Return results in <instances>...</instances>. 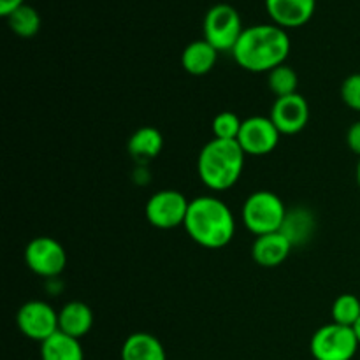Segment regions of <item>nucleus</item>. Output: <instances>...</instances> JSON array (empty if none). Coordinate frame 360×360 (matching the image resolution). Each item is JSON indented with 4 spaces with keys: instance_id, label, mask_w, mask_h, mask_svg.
<instances>
[{
    "instance_id": "nucleus-8",
    "label": "nucleus",
    "mask_w": 360,
    "mask_h": 360,
    "mask_svg": "<svg viewBox=\"0 0 360 360\" xmlns=\"http://www.w3.org/2000/svg\"><path fill=\"white\" fill-rule=\"evenodd\" d=\"M25 264L37 276L55 278L65 269L67 253L56 239L39 236L25 248Z\"/></svg>"
},
{
    "instance_id": "nucleus-26",
    "label": "nucleus",
    "mask_w": 360,
    "mask_h": 360,
    "mask_svg": "<svg viewBox=\"0 0 360 360\" xmlns=\"http://www.w3.org/2000/svg\"><path fill=\"white\" fill-rule=\"evenodd\" d=\"M352 329H354L355 336H357V341H359V345H360V319L357 320V322H355V326L352 327Z\"/></svg>"
},
{
    "instance_id": "nucleus-13",
    "label": "nucleus",
    "mask_w": 360,
    "mask_h": 360,
    "mask_svg": "<svg viewBox=\"0 0 360 360\" xmlns=\"http://www.w3.org/2000/svg\"><path fill=\"white\" fill-rule=\"evenodd\" d=\"M266 7L278 27L295 28L311 20L316 0H266Z\"/></svg>"
},
{
    "instance_id": "nucleus-21",
    "label": "nucleus",
    "mask_w": 360,
    "mask_h": 360,
    "mask_svg": "<svg viewBox=\"0 0 360 360\" xmlns=\"http://www.w3.org/2000/svg\"><path fill=\"white\" fill-rule=\"evenodd\" d=\"M333 322L340 326L354 327L355 322L360 319V299L354 294H343L334 301L333 309Z\"/></svg>"
},
{
    "instance_id": "nucleus-10",
    "label": "nucleus",
    "mask_w": 360,
    "mask_h": 360,
    "mask_svg": "<svg viewBox=\"0 0 360 360\" xmlns=\"http://www.w3.org/2000/svg\"><path fill=\"white\" fill-rule=\"evenodd\" d=\"M280 137V130L276 129L269 116H252V118L243 120L238 143L246 155L266 157L276 150Z\"/></svg>"
},
{
    "instance_id": "nucleus-18",
    "label": "nucleus",
    "mask_w": 360,
    "mask_h": 360,
    "mask_svg": "<svg viewBox=\"0 0 360 360\" xmlns=\"http://www.w3.org/2000/svg\"><path fill=\"white\" fill-rule=\"evenodd\" d=\"M127 148H129V153L137 160H151L160 155L164 148V137L160 130L155 127H141L130 136Z\"/></svg>"
},
{
    "instance_id": "nucleus-22",
    "label": "nucleus",
    "mask_w": 360,
    "mask_h": 360,
    "mask_svg": "<svg viewBox=\"0 0 360 360\" xmlns=\"http://www.w3.org/2000/svg\"><path fill=\"white\" fill-rule=\"evenodd\" d=\"M243 120L232 111H221L213 118L211 129H213L214 139L221 141H238L241 132Z\"/></svg>"
},
{
    "instance_id": "nucleus-6",
    "label": "nucleus",
    "mask_w": 360,
    "mask_h": 360,
    "mask_svg": "<svg viewBox=\"0 0 360 360\" xmlns=\"http://www.w3.org/2000/svg\"><path fill=\"white\" fill-rule=\"evenodd\" d=\"M359 347L354 329L334 322L320 327L309 341V350L315 360H352Z\"/></svg>"
},
{
    "instance_id": "nucleus-5",
    "label": "nucleus",
    "mask_w": 360,
    "mask_h": 360,
    "mask_svg": "<svg viewBox=\"0 0 360 360\" xmlns=\"http://www.w3.org/2000/svg\"><path fill=\"white\" fill-rule=\"evenodd\" d=\"M204 39L218 51H231L243 34L241 14L231 4H214L204 16Z\"/></svg>"
},
{
    "instance_id": "nucleus-4",
    "label": "nucleus",
    "mask_w": 360,
    "mask_h": 360,
    "mask_svg": "<svg viewBox=\"0 0 360 360\" xmlns=\"http://www.w3.org/2000/svg\"><path fill=\"white\" fill-rule=\"evenodd\" d=\"M287 207L280 195L269 190H259L243 204V224L252 234L264 236L280 232L287 220Z\"/></svg>"
},
{
    "instance_id": "nucleus-1",
    "label": "nucleus",
    "mask_w": 360,
    "mask_h": 360,
    "mask_svg": "<svg viewBox=\"0 0 360 360\" xmlns=\"http://www.w3.org/2000/svg\"><path fill=\"white\" fill-rule=\"evenodd\" d=\"M290 53V37L276 23L253 25L243 30L232 49L236 63L248 72H271L283 65Z\"/></svg>"
},
{
    "instance_id": "nucleus-9",
    "label": "nucleus",
    "mask_w": 360,
    "mask_h": 360,
    "mask_svg": "<svg viewBox=\"0 0 360 360\" xmlns=\"http://www.w3.org/2000/svg\"><path fill=\"white\" fill-rule=\"evenodd\" d=\"M16 323L25 338L44 343L58 333V313L44 301H28L18 309Z\"/></svg>"
},
{
    "instance_id": "nucleus-3",
    "label": "nucleus",
    "mask_w": 360,
    "mask_h": 360,
    "mask_svg": "<svg viewBox=\"0 0 360 360\" xmlns=\"http://www.w3.org/2000/svg\"><path fill=\"white\" fill-rule=\"evenodd\" d=\"M246 153L238 141L211 139L197 157V174L213 192H225L239 181Z\"/></svg>"
},
{
    "instance_id": "nucleus-17",
    "label": "nucleus",
    "mask_w": 360,
    "mask_h": 360,
    "mask_svg": "<svg viewBox=\"0 0 360 360\" xmlns=\"http://www.w3.org/2000/svg\"><path fill=\"white\" fill-rule=\"evenodd\" d=\"M42 360H84V352L81 340L67 336L63 333H55L51 338L41 343Z\"/></svg>"
},
{
    "instance_id": "nucleus-14",
    "label": "nucleus",
    "mask_w": 360,
    "mask_h": 360,
    "mask_svg": "<svg viewBox=\"0 0 360 360\" xmlns=\"http://www.w3.org/2000/svg\"><path fill=\"white\" fill-rule=\"evenodd\" d=\"M94 327V311L81 301H70L58 311V330L76 340L86 336Z\"/></svg>"
},
{
    "instance_id": "nucleus-27",
    "label": "nucleus",
    "mask_w": 360,
    "mask_h": 360,
    "mask_svg": "<svg viewBox=\"0 0 360 360\" xmlns=\"http://www.w3.org/2000/svg\"><path fill=\"white\" fill-rule=\"evenodd\" d=\"M357 183L360 186V158H359V164H357Z\"/></svg>"
},
{
    "instance_id": "nucleus-12",
    "label": "nucleus",
    "mask_w": 360,
    "mask_h": 360,
    "mask_svg": "<svg viewBox=\"0 0 360 360\" xmlns=\"http://www.w3.org/2000/svg\"><path fill=\"white\" fill-rule=\"evenodd\" d=\"M292 241L283 232H273V234L257 236L252 245V259L260 267L273 269L281 266L288 259L292 252Z\"/></svg>"
},
{
    "instance_id": "nucleus-23",
    "label": "nucleus",
    "mask_w": 360,
    "mask_h": 360,
    "mask_svg": "<svg viewBox=\"0 0 360 360\" xmlns=\"http://www.w3.org/2000/svg\"><path fill=\"white\" fill-rule=\"evenodd\" d=\"M341 98L354 111L360 112V72L352 74L341 84Z\"/></svg>"
},
{
    "instance_id": "nucleus-15",
    "label": "nucleus",
    "mask_w": 360,
    "mask_h": 360,
    "mask_svg": "<svg viewBox=\"0 0 360 360\" xmlns=\"http://www.w3.org/2000/svg\"><path fill=\"white\" fill-rule=\"evenodd\" d=\"M218 60V49H214L206 39L192 41L181 53V65L192 76H206L214 69Z\"/></svg>"
},
{
    "instance_id": "nucleus-20",
    "label": "nucleus",
    "mask_w": 360,
    "mask_h": 360,
    "mask_svg": "<svg viewBox=\"0 0 360 360\" xmlns=\"http://www.w3.org/2000/svg\"><path fill=\"white\" fill-rule=\"evenodd\" d=\"M267 84H269V90L276 95V98L287 97V95L297 94L299 76L290 65L283 63L267 72Z\"/></svg>"
},
{
    "instance_id": "nucleus-11",
    "label": "nucleus",
    "mask_w": 360,
    "mask_h": 360,
    "mask_svg": "<svg viewBox=\"0 0 360 360\" xmlns=\"http://www.w3.org/2000/svg\"><path fill=\"white\" fill-rule=\"evenodd\" d=\"M269 118L281 136H295L309 122V104L301 94H292L274 101Z\"/></svg>"
},
{
    "instance_id": "nucleus-25",
    "label": "nucleus",
    "mask_w": 360,
    "mask_h": 360,
    "mask_svg": "<svg viewBox=\"0 0 360 360\" xmlns=\"http://www.w3.org/2000/svg\"><path fill=\"white\" fill-rule=\"evenodd\" d=\"M23 4L25 0H0V14L7 18L14 9H18Z\"/></svg>"
},
{
    "instance_id": "nucleus-16",
    "label": "nucleus",
    "mask_w": 360,
    "mask_h": 360,
    "mask_svg": "<svg viewBox=\"0 0 360 360\" xmlns=\"http://www.w3.org/2000/svg\"><path fill=\"white\" fill-rule=\"evenodd\" d=\"M122 360H167L164 345L150 333H134L123 341Z\"/></svg>"
},
{
    "instance_id": "nucleus-24",
    "label": "nucleus",
    "mask_w": 360,
    "mask_h": 360,
    "mask_svg": "<svg viewBox=\"0 0 360 360\" xmlns=\"http://www.w3.org/2000/svg\"><path fill=\"white\" fill-rule=\"evenodd\" d=\"M347 144L352 151L360 158V122H355L347 132Z\"/></svg>"
},
{
    "instance_id": "nucleus-19",
    "label": "nucleus",
    "mask_w": 360,
    "mask_h": 360,
    "mask_svg": "<svg viewBox=\"0 0 360 360\" xmlns=\"http://www.w3.org/2000/svg\"><path fill=\"white\" fill-rule=\"evenodd\" d=\"M7 23L11 30L20 37H34L41 28V16L35 7L23 4L7 16Z\"/></svg>"
},
{
    "instance_id": "nucleus-2",
    "label": "nucleus",
    "mask_w": 360,
    "mask_h": 360,
    "mask_svg": "<svg viewBox=\"0 0 360 360\" xmlns=\"http://www.w3.org/2000/svg\"><path fill=\"white\" fill-rule=\"evenodd\" d=\"M185 231L193 243L207 250H220L236 234V218L231 207L218 197L204 195L190 200Z\"/></svg>"
},
{
    "instance_id": "nucleus-7",
    "label": "nucleus",
    "mask_w": 360,
    "mask_h": 360,
    "mask_svg": "<svg viewBox=\"0 0 360 360\" xmlns=\"http://www.w3.org/2000/svg\"><path fill=\"white\" fill-rule=\"evenodd\" d=\"M190 200L178 190H160L146 202V218L150 225L160 231H171L185 225Z\"/></svg>"
}]
</instances>
